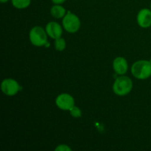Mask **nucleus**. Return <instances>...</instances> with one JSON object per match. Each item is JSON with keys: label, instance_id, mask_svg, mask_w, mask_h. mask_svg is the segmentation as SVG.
Returning <instances> with one entry per match:
<instances>
[{"label": "nucleus", "instance_id": "f257e3e1", "mask_svg": "<svg viewBox=\"0 0 151 151\" xmlns=\"http://www.w3.org/2000/svg\"><path fill=\"white\" fill-rule=\"evenodd\" d=\"M133 76L139 80H145L151 76L150 60H139L133 63L131 66Z\"/></svg>", "mask_w": 151, "mask_h": 151}, {"label": "nucleus", "instance_id": "f03ea898", "mask_svg": "<svg viewBox=\"0 0 151 151\" xmlns=\"http://www.w3.org/2000/svg\"><path fill=\"white\" fill-rule=\"evenodd\" d=\"M133 88V82L131 78L125 75H120L115 80L113 84V91L118 96H125L129 94Z\"/></svg>", "mask_w": 151, "mask_h": 151}, {"label": "nucleus", "instance_id": "7ed1b4c3", "mask_svg": "<svg viewBox=\"0 0 151 151\" xmlns=\"http://www.w3.org/2000/svg\"><path fill=\"white\" fill-rule=\"evenodd\" d=\"M47 35L46 29L40 26H35L30 29L29 33V41L35 47H43L47 43Z\"/></svg>", "mask_w": 151, "mask_h": 151}, {"label": "nucleus", "instance_id": "20e7f679", "mask_svg": "<svg viewBox=\"0 0 151 151\" xmlns=\"http://www.w3.org/2000/svg\"><path fill=\"white\" fill-rule=\"evenodd\" d=\"M63 27L66 32L69 33H75L79 30L81 27V20L79 17L75 13L67 12L62 20Z\"/></svg>", "mask_w": 151, "mask_h": 151}, {"label": "nucleus", "instance_id": "39448f33", "mask_svg": "<svg viewBox=\"0 0 151 151\" xmlns=\"http://www.w3.org/2000/svg\"><path fill=\"white\" fill-rule=\"evenodd\" d=\"M1 91L7 96H14L19 92L21 86L19 83L13 78H6L1 81Z\"/></svg>", "mask_w": 151, "mask_h": 151}, {"label": "nucleus", "instance_id": "423d86ee", "mask_svg": "<svg viewBox=\"0 0 151 151\" xmlns=\"http://www.w3.org/2000/svg\"><path fill=\"white\" fill-rule=\"evenodd\" d=\"M55 104L60 110L69 111L75 106V99L71 94L62 93L56 97Z\"/></svg>", "mask_w": 151, "mask_h": 151}, {"label": "nucleus", "instance_id": "0eeeda50", "mask_svg": "<svg viewBox=\"0 0 151 151\" xmlns=\"http://www.w3.org/2000/svg\"><path fill=\"white\" fill-rule=\"evenodd\" d=\"M137 21L139 26L142 28H149L151 27V10L143 8L139 11L137 16Z\"/></svg>", "mask_w": 151, "mask_h": 151}, {"label": "nucleus", "instance_id": "6e6552de", "mask_svg": "<svg viewBox=\"0 0 151 151\" xmlns=\"http://www.w3.org/2000/svg\"><path fill=\"white\" fill-rule=\"evenodd\" d=\"M45 29L48 36L55 40L61 37L63 33V28L60 24L56 22H50L47 23Z\"/></svg>", "mask_w": 151, "mask_h": 151}, {"label": "nucleus", "instance_id": "1a4fd4ad", "mask_svg": "<svg viewBox=\"0 0 151 151\" xmlns=\"http://www.w3.org/2000/svg\"><path fill=\"white\" fill-rule=\"evenodd\" d=\"M113 69L117 75H123L128 69V64L126 59L123 57H116L113 61Z\"/></svg>", "mask_w": 151, "mask_h": 151}, {"label": "nucleus", "instance_id": "9d476101", "mask_svg": "<svg viewBox=\"0 0 151 151\" xmlns=\"http://www.w3.org/2000/svg\"><path fill=\"white\" fill-rule=\"evenodd\" d=\"M50 13L55 19H61L66 14V10L61 4H54L50 9Z\"/></svg>", "mask_w": 151, "mask_h": 151}, {"label": "nucleus", "instance_id": "9b49d317", "mask_svg": "<svg viewBox=\"0 0 151 151\" xmlns=\"http://www.w3.org/2000/svg\"><path fill=\"white\" fill-rule=\"evenodd\" d=\"M11 3L16 8L25 9L30 5L31 0H11Z\"/></svg>", "mask_w": 151, "mask_h": 151}, {"label": "nucleus", "instance_id": "f8f14e48", "mask_svg": "<svg viewBox=\"0 0 151 151\" xmlns=\"http://www.w3.org/2000/svg\"><path fill=\"white\" fill-rule=\"evenodd\" d=\"M66 42L65 41L64 38H63L62 37L57 38L55 41V48L57 51L62 52L66 49Z\"/></svg>", "mask_w": 151, "mask_h": 151}, {"label": "nucleus", "instance_id": "ddd939ff", "mask_svg": "<svg viewBox=\"0 0 151 151\" xmlns=\"http://www.w3.org/2000/svg\"><path fill=\"white\" fill-rule=\"evenodd\" d=\"M70 115L74 118H80L82 116V111H81V109L79 107L76 106H74L69 111Z\"/></svg>", "mask_w": 151, "mask_h": 151}, {"label": "nucleus", "instance_id": "4468645a", "mask_svg": "<svg viewBox=\"0 0 151 151\" xmlns=\"http://www.w3.org/2000/svg\"><path fill=\"white\" fill-rule=\"evenodd\" d=\"M56 151H71L72 148L69 147V146L66 145H59L57 147L55 148Z\"/></svg>", "mask_w": 151, "mask_h": 151}, {"label": "nucleus", "instance_id": "2eb2a0df", "mask_svg": "<svg viewBox=\"0 0 151 151\" xmlns=\"http://www.w3.org/2000/svg\"><path fill=\"white\" fill-rule=\"evenodd\" d=\"M66 0H52L53 4H61L63 3H64Z\"/></svg>", "mask_w": 151, "mask_h": 151}, {"label": "nucleus", "instance_id": "dca6fc26", "mask_svg": "<svg viewBox=\"0 0 151 151\" xmlns=\"http://www.w3.org/2000/svg\"><path fill=\"white\" fill-rule=\"evenodd\" d=\"M8 1H10V0H0V1H1V3H6Z\"/></svg>", "mask_w": 151, "mask_h": 151}, {"label": "nucleus", "instance_id": "f3484780", "mask_svg": "<svg viewBox=\"0 0 151 151\" xmlns=\"http://www.w3.org/2000/svg\"><path fill=\"white\" fill-rule=\"evenodd\" d=\"M150 10H151V3H150Z\"/></svg>", "mask_w": 151, "mask_h": 151}]
</instances>
